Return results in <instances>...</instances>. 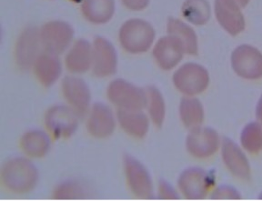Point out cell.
<instances>
[{
  "instance_id": "4dcf8cb0",
  "label": "cell",
  "mask_w": 262,
  "mask_h": 201,
  "mask_svg": "<svg viewBox=\"0 0 262 201\" xmlns=\"http://www.w3.org/2000/svg\"><path fill=\"white\" fill-rule=\"evenodd\" d=\"M122 3L127 9L140 11L147 8L149 4V0H122Z\"/></svg>"
},
{
  "instance_id": "5b68a950",
  "label": "cell",
  "mask_w": 262,
  "mask_h": 201,
  "mask_svg": "<svg viewBox=\"0 0 262 201\" xmlns=\"http://www.w3.org/2000/svg\"><path fill=\"white\" fill-rule=\"evenodd\" d=\"M79 116L73 108L66 106H54L47 111L46 127L56 139H68L77 130Z\"/></svg>"
},
{
  "instance_id": "d4e9b609",
  "label": "cell",
  "mask_w": 262,
  "mask_h": 201,
  "mask_svg": "<svg viewBox=\"0 0 262 201\" xmlns=\"http://www.w3.org/2000/svg\"><path fill=\"white\" fill-rule=\"evenodd\" d=\"M181 12L183 17L193 25L206 24L210 18V6L207 0H186Z\"/></svg>"
},
{
  "instance_id": "5bb4252c",
  "label": "cell",
  "mask_w": 262,
  "mask_h": 201,
  "mask_svg": "<svg viewBox=\"0 0 262 201\" xmlns=\"http://www.w3.org/2000/svg\"><path fill=\"white\" fill-rule=\"evenodd\" d=\"M215 15L221 27L232 36L245 29L241 7L234 0H215Z\"/></svg>"
},
{
  "instance_id": "7c38bea8",
  "label": "cell",
  "mask_w": 262,
  "mask_h": 201,
  "mask_svg": "<svg viewBox=\"0 0 262 201\" xmlns=\"http://www.w3.org/2000/svg\"><path fill=\"white\" fill-rule=\"evenodd\" d=\"M186 145L190 155L198 159H205L217 151L220 137L210 127H196L188 134Z\"/></svg>"
},
{
  "instance_id": "44dd1931",
  "label": "cell",
  "mask_w": 262,
  "mask_h": 201,
  "mask_svg": "<svg viewBox=\"0 0 262 201\" xmlns=\"http://www.w3.org/2000/svg\"><path fill=\"white\" fill-rule=\"evenodd\" d=\"M167 31L168 35L180 40L185 53L196 56L199 51L198 38L195 31L189 26L178 18L170 17L168 21Z\"/></svg>"
},
{
  "instance_id": "277c9868",
  "label": "cell",
  "mask_w": 262,
  "mask_h": 201,
  "mask_svg": "<svg viewBox=\"0 0 262 201\" xmlns=\"http://www.w3.org/2000/svg\"><path fill=\"white\" fill-rule=\"evenodd\" d=\"M208 71L195 63H187L176 71L173 83L178 91L188 96L201 94L209 86Z\"/></svg>"
},
{
  "instance_id": "4fadbf2b",
  "label": "cell",
  "mask_w": 262,
  "mask_h": 201,
  "mask_svg": "<svg viewBox=\"0 0 262 201\" xmlns=\"http://www.w3.org/2000/svg\"><path fill=\"white\" fill-rule=\"evenodd\" d=\"M63 95L79 117L86 115L90 107L91 94L86 82L81 78L66 77L62 81Z\"/></svg>"
},
{
  "instance_id": "2e32d148",
  "label": "cell",
  "mask_w": 262,
  "mask_h": 201,
  "mask_svg": "<svg viewBox=\"0 0 262 201\" xmlns=\"http://www.w3.org/2000/svg\"><path fill=\"white\" fill-rule=\"evenodd\" d=\"M115 126L114 116L111 108L102 103L94 104L88 120V130L90 135L105 139L114 132Z\"/></svg>"
},
{
  "instance_id": "836d02e7",
  "label": "cell",
  "mask_w": 262,
  "mask_h": 201,
  "mask_svg": "<svg viewBox=\"0 0 262 201\" xmlns=\"http://www.w3.org/2000/svg\"><path fill=\"white\" fill-rule=\"evenodd\" d=\"M259 198H262V193L259 195Z\"/></svg>"
},
{
  "instance_id": "f546056e",
  "label": "cell",
  "mask_w": 262,
  "mask_h": 201,
  "mask_svg": "<svg viewBox=\"0 0 262 201\" xmlns=\"http://www.w3.org/2000/svg\"><path fill=\"white\" fill-rule=\"evenodd\" d=\"M159 197L163 199H178L180 198L175 189L167 181H160L159 183Z\"/></svg>"
},
{
  "instance_id": "ac0fdd59",
  "label": "cell",
  "mask_w": 262,
  "mask_h": 201,
  "mask_svg": "<svg viewBox=\"0 0 262 201\" xmlns=\"http://www.w3.org/2000/svg\"><path fill=\"white\" fill-rule=\"evenodd\" d=\"M34 71L38 81L43 86L49 87L60 77L61 63L57 58V55L49 52L42 53L34 64Z\"/></svg>"
},
{
  "instance_id": "603a6c76",
  "label": "cell",
  "mask_w": 262,
  "mask_h": 201,
  "mask_svg": "<svg viewBox=\"0 0 262 201\" xmlns=\"http://www.w3.org/2000/svg\"><path fill=\"white\" fill-rule=\"evenodd\" d=\"M21 148L31 158L40 159L45 157L50 148L49 135L42 130H30L26 132L21 138Z\"/></svg>"
},
{
  "instance_id": "ffe728a7",
  "label": "cell",
  "mask_w": 262,
  "mask_h": 201,
  "mask_svg": "<svg viewBox=\"0 0 262 201\" xmlns=\"http://www.w3.org/2000/svg\"><path fill=\"white\" fill-rule=\"evenodd\" d=\"M82 13L90 23L100 25L111 20L115 12V0H83Z\"/></svg>"
},
{
  "instance_id": "f1b7e54d",
  "label": "cell",
  "mask_w": 262,
  "mask_h": 201,
  "mask_svg": "<svg viewBox=\"0 0 262 201\" xmlns=\"http://www.w3.org/2000/svg\"><path fill=\"white\" fill-rule=\"evenodd\" d=\"M215 199H239L242 196L236 189L229 186H221L211 195Z\"/></svg>"
},
{
  "instance_id": "ba28073f",
  "label": "cell",
  "mask_w": 262,
  "mask_h": 201,
  "mask_svg": "<svg viewBox=\"0 0 262 201\" xmlns=\"http://www.w3.org/2000/svg\"><path fill=\"white\" fill-rule=\"evenodd\" d=\"M214 183V176L199 168L186 169L179 178L181 192L189 199H201L206 197Z\"/></svg>"
},
{
  "instance_id": "83f0119b",
  "label": "cell",
  "mask_w": 262,
  "mask_h": 201,
  "mask_svg": "<svg viewBox=\"0 0 262 201\" xmlns=\"http://www.w3.org/2000/svg\"><path fill=\"white\" fill-rule=\"evenodd\" d=\"M242 145L247 151L256 153L262 148V127L257 122L248 124L241 136Z\"/></svg>"
},
{
  "instance_id": "7402d4cb",
  "label": "cell",
  "mask_w": 262,
  "mask_h": 201,
  "mask_svg": "<svg viewBox=\"0 0 262 201\" xmlns=\"http://www.w3.org/2000/svg\"><path fill=\"white\" fill-rule=\"evenodd\" d=\"M119 124L125 131L138 139H142L147 135L149 122L147 116L139 110L118 111Z\"/></svg>"
},
{
  "instance_id": "d6986e66",
  "label": "cell",
  "mask_w": 262,
  "mask_h": 201,
  "mask_svg": "<svg viewBox=\"0 0 262 201\" xmlns=\"http://www.w3.org/2000/svg\"><path fill=\"white\" fill-rule=\"evenodd\" d=\"M92 64V50L90 42L78 39L66 57V66L72 73H85Z\"/></svg>"
},
{
  "instance_id": "3957f363",
  "label": "cell",
  "mask_w": 262,
  "mask_h": 201,
  "mask_svg": "<svg viewBox=\"0 0 262 201\" xmlns=\"http://www.w3.org/2000/svg\"><path fill=\"white\" fill-rule=\"evenodd\" d=\"M106 94L119 109L141 110L147 105V93L124 79L112 81L107 87Z\"/></svg>"
},
{
  "instance_id": "9a60e30c",
  "label": "cell",
  "mask_w": 262,
  "mask_h": 201,
  "mask_svg": "<svg viewBox=\"0 0 262 201\" xmlns=\"http://www.w3.org/2000/svg\"><path fill=\"white\" fill-rule=\"evenodd\" d=\"M184 49L180 40L168 36L160 38L153 50V56L158 65L164 70H170L183 58Z\"/></svg>"
},
{
  "instance_id": "4316f807",
  "label": "cell",
  "mask_w": 262,
  "mask_h": 201,
  "mask_svg": "<svg viewBox=\"0 0 262 201\" xmlns=\"http://www.w3.org/2000/svg\"><path fill=\"white\" fill-rule=\"evenodd\" d=\"M147 105L148 112L151 117L152 121L156 127H162L166 115V107L163 97L160 91L155 86H148L147 88Z\"/></svg>"
},
{
  "instance_id": "e0dca14e",
  "label": "cell",
  "mask_w": 262,
  "mask_h": 201,
  "mask_svg": "<svg viewBox=\"0 0 262 201\" xmlns=\"http://www.w3.org/2000/svg\"><path fill=\"white\" fill-rule=\"evenodd\" d=\"M222 159L226 167L234 176L239 178H248L250 168L248 159L241 148L229 139H224L222 143Z\"/></svg>"
},
{
  "instance_id": "cb8c5ba5",
  "label": "cell",
  "mask_w": 262,
  "mask_h": 201,
  "mask_svg": "<svg viewBox=\"0 0 262 201\" xmlns=\"http://www.w3.org/2000/svg\"><path fill=\"white\" fill-rule=\"evenodd\" d=\"M180 119L189 129L200 127L204 120V109L201 101L196 99H181L180 106Z\"/></svg>"
},
{
  "instance_id": "6da1fadb",
  "label": "cell",
  "mask_w": 262,
  "mask_h": 201,
  "mask_svg": "<svg viewBox=\"0 0 262 201\" xmlns=\"http://www.w3.org/2000/svg\"><path fill=\"white\" fill-rule=\"evenodd\" d=\"M2 182L14 193L31 191L38 181V171L31 161L24 158H13L5 162L1 170Z\"/></svg>"
},
{
  "instance_id": "484cf974",
  "label": "cell",
  "mask_w": 262,
  "mask_h": 201,
  "mask_svg": "<svg viewBox=\"0 0 262 201\" xmlns=\"http://www.w3.org/2000/svg\"><path fill=\"white\" fill-rule=\"evenodd\" d=\"M90 196V189L86 185L75 180L64 181L54 189L53 197L56 199H80Z\"/></svg>"
},
{
  "instance_id": "7a4b0ae2",
  "label": "cell",
  "mask_w": 262,
  "mask_h": 201,
  "mask_svg": "<svg viewBox=\"0 0 262 201\" xmlns=\"http://www.w3.org/2000/svg\"><path fill=\"white\" fill-rule=\"evenodd\" d=\"M155 36V29L148 22L133 18L123 24L119 31V41L128 53L141 54L150 49Z\"/></svg>"
},
{
  "instance_id": "8992f818",
  "label": "cell",
  "mask_w": 262,
  "mask_h": 201,
  "mask_svg": "<svg viewBox=\"0 0 262 201\" xmlns=\"http://www.w3.org/2000/svg\"><path fill=\"white\" fill-rule=\"evenodd\" d=\"M231 65L242 78L254 80L262 77V54L253 47H237L231 55Z\"/></svg>"
},
{
  "instance_id": "d6a6232c",
  "label": "cell",
  "mask_w": 262,
  "mask_h": 201,
  "mask_svg": "<svg viewBox=\"0 0 262 201\" xmlns=\"http://www.w3.org/2000/svg\"><path fill=\"white\" fill-rule=\"evenodd\" d=\"M241 8H244L249 3L250 0H234Z\"/></svg>"
},
{
  "instance_id": "8fae6325",
  "label": "cell",
  "mask_w": 262,
  "mask_h": 201,
  "mask_svg": "<svg viewBox=\"0 0 262 201\" xmlns=\"http://www.w3.org/2000/svg\"><path fill=\"white\" fill-rule=\"evenodd\" d=\"M124 165L131 191L140 198H150L153 195V184L147 168L129 155L125 156Z\"/></svg>"
},
{
  "instance_id": "52a82bcc",
  "label": "cell",
  "mask_w": 262,
  "mask_h": 201,
  "mask_svg": "<svg viewBox=\"0 0 262 201\" xmlns=\"http://www.w3.org/2000/svg\"><path fill=\"white\" fill-rule=\"evenodd\" d=\"M42 45L47 52L62 54L70 46L74 37V29L64 21H51L40 29Z\"/></svg>"
},
{
  "instance_id": "9c48e42d",
  "label": "cell",
  "mask_w": 262,
  "mask_h": 201,
  "mask_svg": "<svg viewBox=\"0 0 262 201\" xmlns=\"http://www.w3.org/2000/svg\"><path fill=\"white\" fill-rule=\"evenodd\" d=\"M40 31L36 27H29L22 32L16 46V60L21 70H29L40 56Z\"/></svg>"
},
{
  "instance_id": "30bf717a",
  "label": "cell",
  "mask_w": 262,
  "mask_h": 201,
  "mask_svg": "<svg viewBox=\"0 0 262 201\" xmlns=\"http://www.w3.org/2000/svg\"><path fill=\"white\" fill-rule=\"evenodd\" d=\"M118 57L114 46L102 37L94 39L92 50V70L98 78H106L115 74Z\"/></svg>"
},
{
  "instance_id": "1f68e13d",
  "label": "cell",
  "mask_w": 262,
  "mask_h": 201,
  "mask_svg": "<svg viewBox=\"0 0 262 201\" xmlns=\"http://www.w3.org/2000/svg\"><path fill=\"white\" fill-rule=\"evenodd\" d=\"M256 116L258 119V122L260 124L262 127V95L260 99L258 100V105H257V109H256Z\"/></svg>"
}]
</instances>
